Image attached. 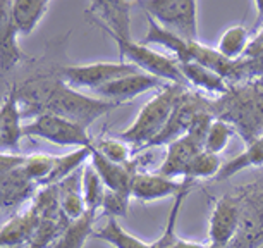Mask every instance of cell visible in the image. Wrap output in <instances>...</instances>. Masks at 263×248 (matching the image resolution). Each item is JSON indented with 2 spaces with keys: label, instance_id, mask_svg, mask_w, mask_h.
<instances>
[{
  "label": "cell",
  "instance_id": "6da1fadb",
  "mask_svg": "<svg viewBox=\"0 0 263 248\" xmlns=\"http://www.w3.org/2000/svg\"><path fill=\"white\" fill-rule=\"evenodd\" d=\"M19 103L24 117H36L40 114H55L88 128L97 119L121 107L122 103L108 102L98 97L74 90L59 79H31L19 88L16 86Z\"/></svg>",
  "mask_w": 263,
  "mask_h": 248
},
{
  "label": "cell",
  "instance_id": "7a4b0ae2",
  "mask_svg": "<svg viewBox=\"0 0 263 248\" xmlns=\"http://www.w3.org/2000/svg\"><path fill=\"white\" fill-rule=\"evenodd\" d=\"M186 90L187 86L177 85V83L165 85L140 109L135 121L129 124L124 131L119 133L117 138L133 145L135 150L145 152L157 140L158 135L165 130V126L171 121L172 114Z\"/></svg>",
  "mask_w": 263,
  "mask_h": 248
},
{
  "label": "cell",
  "instance_id": "3957f363",
  "mask_svg": "<svg viewBox=\"0 0 263 248\" xmlns=\"http://www.w3.org/2000/svg\"><path fill=\"white\" fill-rule=\"evenodd\" d=\"M110 40L116 43L124 62L133 64L140 71L160 78L165 83H177V85L187 86L186 79L181 73L179 62L168 54L143 45L141 42H135L133 37H110Z\"/></svg>",
  "mask_w": 263,
  "mask_h": 248
},
{
  "label": "cell",
  "instance_id": "277c9868",
  "mask_svg": "<svg viewBox=\"0 0 263 248\" xmlns=\"http://www.w3.org/2000/svg\"><path fill=\"white\" fill-rule=\"evenodd\" d=\"M136 7L171 33L198 42V4L195 0H146L138 2Z\"/></svg>",
  "mask_w": 263,
  "mask_h": 248
},
{
  "label": "cell",
  "instance_id": "5b68a950",
  "mask_svg": "<svg viewBox=\"0 0 263 248\" xmlns=\"http://www.w3.org/2000/svg\"><path fill=\"white\" fill-rule=\"evenodd\" d=\"M24 138L74 148L91 147L95 141V138H91L88 133V128L55 114H40L31 121L24 122Z\"/></svg>",
  "mask_w": 263,
  "mask_h": 248
},
{
  "label": "cell",
  "instance_id": "8992f818",
  "mask_svg": "<svg viewBox=\"0 0 263 248\" xmlns=\"http://www.w3.org/2000/svg\"><path fill=\"white\" fill-rule=\"evenodd\" d=\"M140 69L129 62H91V64H78V66L61 67L59 78L66 85L74 90H90L95 93L108 83L127 76V74L138 73Z\"/></svg>",
  "mask_w": 263,
  "mask_h": 248
},
{
  "label": "cell",
  "instance_id": "52a82bcc",
  "mask_svg": "<svg viewBox=\"0 0 263 248\" xmlns=\"http://www.w3.org/2000/svg\"><path fill=\"white\" fill-rule=\"evenodd\" d=\"M242 202L237 195H224L212 207L208 219V243L215 248H229L241 229Z\"/></svg>",
  "mask_w": 263,
  "mask_h": 248
},
{
  "label": "cell",
  "instance_id": "ba28073f",
  "mask_svg": "<svg viewBox=\"0 0 263 248\" xmlns=\"http://www.w3.org/2000/svg\"><path fill=\"white\" fill-rule=\"evenodd\" d=\"M168 85L163 79L152 76L148 73L138 71L133 74H127V76H122L116 79V81L108 83L100 90H97L93 95L98 98H103V100L108 102H116V103H127L131 100H135L136 97L143 95V93L153 92V90H162L163 86Z\"/></svg>",
  "mask_w": 263,
  "mask_h": 248
},
{
  "label": "cell",
  "instance_id": "9c48e42d",
  "mask_svg": "<svg viewBox=\"0 0 263 248\" xmlns=\"http://www.w3.org/2000/svg\"><path fill=\"white\" fill-rule=\"evenodd\" d=\"M187 180H172L160 174V172L136 171L131 181V197L138 202L150 203L165 198H176L184 190Z\"/></svg>",
  "mask_w": 263,
  "mask_h": 248
},
{
  "label": "cell",
  "instance_id": "30bf717a",
  "mask_svg": "<svg viewBox=\"0 0 263 248\" xmlns=\"http://www.w3.org/2000/svg\"><path fill=\"white\" fill-rule=\"evenodd\" d=\"M23 109L19 103L16 86L4 97L0 109V147L2 152H21V141L24 138Z\"/></svg>",
  "mask_w": 263,
  "mask_h": 248
},
{
  "label": "cell",
  "instance_id": "8fae6325",
  "mask_svg": "<svg viewBox=\"0 0 263 248\" xmlns=\"http://www.w3.org/2000/svg\"><path fill=\"white\" fill-rule=\"evenodd\" d=\"M40 224H42V217L33 205H29L26 210L17 212L4 222L0 231V243L4 248L26 246L36 236Z\"/></svg>",
  "mask_w": 263,
  "mask_h": 248
},
{
  "label": "cell",
  "instance_id": "7c38bea8",
  "mask_svg": "<svg viewBox=\"0 0 263 248\" xmlns=\"http://www.w3.org/2000/svg\"><path fill=\"white\" fill-rule=\"evenodd\" d=\"M24 166V164H23ZM21 167L2 172V207L4 210H17L26 202L33 200L40 186Z\"/></svg>",
  "mask_w": 263,
  "mask_h": 248
},
{
  "label": "cell",
  "instance_id": "4fadbf2b",
  "mask_svg": "<svg viewBox=\"0 0 263 248\" xmlns=\"http://www.w3.org/2000/svg\"><path fill=\"white\" fill-rule=\"evenodd\" d=\"M200 150H203V147L190 135L177 138V140H174L167 145L165 157L158 166L157 172H160V174L167 178H172V180H184V172L187 166H190L191 158Z\"/></svg>",
  "mask_w": 263,
  "mask_h": 248
},
{
  "label": "cell",
  "instance_id": "5bb4252c",
  "mask_svg": "<svg viewBox=\"0 0 263 248\" xmlns=\"http://www.w3.org/2000/svg\"><path fill=\"white\" fill-rule=\"evenodd\" d=\"M179 67H181L182 76L186 79L187 86L196 88L198 92L205 93V95L215 97V100L224 97L232 86L226 78H222L220 74L215 73L213 69L203 66L200 62H195V61L179 62Z\"/></svg>",
  "mask_w": 263,
  "mask_h": 248
},
{
  "label": "cell",
  "instance_id": "9a60e30c",
  "mask_svg": "<svg viewBox=\"0 0 263 248\" xmlns=\"http://www.w3.org/2000/svg\"><path fill=\"white\" fill-rule=\"evenodd\" d=\"M19 33L9 12V2H0V59L2 71L7 73L26 61V54L19 47Z\"/></svg>",
  "mask_w": 263,
  "mask_h": 248
},
{
  "label": "cell",
  "instance_id": "2e32d148",
  "mask_svg": "<svg viewBox=\"0 0 263 248\" xmlns=\"http://www.w3.org/2000/svg\"><path fill=\"white\" fill-rule=\"evenodd\" d=\"M90 164L95 167L98 176L102 178L103 185H105L107 191H116V193H131V181L133 174L138 171L131 166H119L110 161H107L100 152H97L95 148H91V157Z\"/></svg>",
  "mask_w": 263,
  "mask_h": 248
},
{
  "label": "cell",
  "instance_id": "e0dca14e",
  "mask_svg": "<svg viewBox=\"0 0 263 248\" xmlns=\"http://www.w3.org/2000/svg\"><path fill=\"white\" fill-rule=\"evenodd\" d=\"M48 9H50V2L47 0H12L9 2V12H11L12 23L19 37H29L45 17Z\"/></svg>",
  "mask_w": 263,
  "mask_h": 248
},
{
  "label": "cell",
  "instance_id": "ac0fdd59",
  "mask_svg": "<svg viewBox=\"0 0 263 248\" xmlns=\"http://www.w3.org/2000/svg\"><path fill=\"white\" fill-rule=\"evenodd\" d=\"M83 171L84 167L57 185L59 198H61V210L67 221L79 219L88 210L83 195Z\"/></svg>",
  "mask_w": 263,
  "mask_h": 248
},
{
  "label": "cell",
  "instance_id": "d6986e66",
  "mask_svg": "<svg viewBox=\"0 0 263 248\" xmlns=\"http://www.w3.org/2000/svg\"><path fill=\"white\" fill-rule=\"evenodd\" d=\"M97 216L98 210L88 209L79 219L67 221L50 248H84L86 241L93 238V233H95L93 224H95Z\"/></svg>",
  "mask_w": 263,
  "mask_h": 248
},
{
  "label": "cell",
  "instance_id": "ffe728a7",
  "mask_svg": "<svg viewBox=\"0 0 263 248\" xmlns=\"http://www.w3.org/2000/svg\"><path fill=\"white\" fill-rule=\"evenodd\" d=\"M251 42H253L251 28H246L245 24H241V23L231 24V26L226 28V31L220 34L215 50L224 59H227V61L237 62L246 56Z\"/></svg>",
  "mask_w": 263,
  "mask_h": 248
},
{
  "label": "cell",
  "instance_id": "44dd1931",
  "mask_svg": "<svg viewBox=\"0 0 263 248\" xmlns=\"http://www.w3.org/2000/svg\"><path fill=\"white\" fill-rule=\"evenodd\" d=\"M93 240L105 241L108 245H112L114 248H165L160 238L148 243V241L140 240V238H136L135 235H131L129 231L124 229L121 226V222H119V219H116V217H108L107 224L93 233Z\"/></svg>",
  "mask_w": 263,
  "mask_h": 248
},
{
  "label": "cell",
  "instance_id": "7402d4cb",
  "mask_svg": "<svg viewBox=\"0 0 263 248\" xmlns=\"http://www.w3.org/2000/svg\"><path fill=\"white\" fill-rule=\"evenodd\" d=\"M261 166H263V133L248 143L246 148L241 153H237L231 161L224 162L220 172H218L213 181L231 180L232 176L239 174L242 171L253 169V167H261Z\"/></svg>",
  "mask_w": 263,
  "mask_h": 248
},
{
  "label": "cell",
  "instance_id": "603a6c76",
  "mask_svg": "<svg viewBox=\"0 0 263 248\" xmlns=\"http://www.w3.org/2000/svg\"><path fill=\"white\" fill-rule=\"evenodd\" d=\"M91 147H84V148H76V150L66 153V155H55V164H53V169L48 176V180L45 181L43 186H52L59 185L61 181H64L66 178L74 174L76 171H79L81 167L86 166L90 162L91 157Z\"/></svg>",
  "mask_w": 263,
  "mask_h": 248
},
{
  "label": "cell",
  "instance_id": "cb8c5ba5",
  "mask_svg": "<svg viewBox=\"0 0 263 248\" xmlns=\"http://www.w3.org/2000/svg\"><path fill=\"white\" fill-rule=\"evenodd\" d=\"M222 166H224V162L220 161V155H215V153H210L206 150H200L191 158L190 166H187L184 172V180L193 183L198 180H215Z\"/></svg>",
  "mask_w": 263,
  "mask_h": 248
},
{
  "label": "cell",
  "instance_id": "d4e9b609",
  "mask_svg": "<svg viewBox=\"0 0 263 248\" xmlns=\"http://www.w3.org/2000/svg\"><path fill=\"white\" fill-rule=\"evenodd\" d=\"M93 148L100 152L107 161H110L119 166H131L133 164V153H135V147L129 145L127 141L121 140V138H98L93 141Z\"/></svg>",
  "mask_w": 263,
  "mask_h": 248
},
{
  "label": "cell",
  "instance_id": "484cf974",
  "mask_svg": "<svg viewBox=\"0 0 263 248\" xmlns=\"http://www.w3.org/2000/svg\"><path fill=\"white\" fill-rule=\"evenodd\" d=\"M83 195H84V202H86L88 209H93L98 212L102 210L103 200H105V195H107V188L103 185L102 178L98 176V172L95 171V167H93L90 162L84 166V171H83Z\"/></svg>",
  "mask_w": 263,
  "mask_h": 248
},
{
  "label": "cell",
  "instance_id": "4316f807",
  "mask_svg": "<svg viewBox=\"0 0 263 248\" xmlns=\"http://www.w3.org/2000/svg\"><path fill=\"white\" fill-rule=\"evenodd\" d=\"M237 135L236 128L231 122L224 121L220 117H215L213 122L210 124V130L206 133L205 143H203V150L220 155L226 150L229 141L232 140V136Z\"/></svg>",
  "mask_w": 263,
  "mask_h": 248
},
{
  "label": "cell",
  "instance_id": "83f0119b",
  "mask_svg": "<svg viewBox=\"0 0 263 248\" xmlns=\"http://www.w3.org/2000/svg\"><path fill=\"white\" fill-rule=\"evenodd\" d=\"M53 164H55V155L50 153H29L26 157L23 169L26 171V174L42 188L48 180L50 172L53 169Z\"/></svg>",
  "mask_w": 263,
  "mask_h": 248
},
{
  "label": "cell",
  "instance_id": "f1b7e54d",
  "mask_svg": "<svg viewBox=\"0 0 263 248\" xmlns=\"http://www.w3.org/2000/svg\"><path fill=\"white\" fill-rule=\"evenodd\" d=\"M66 219L64 221H42L36 236L33 238L31 243L26 245V248H50L52 243L57 240L61 235L62 227L66 226Z\"/></svg>",
  "mask_w": 263,
  "mask_h": 248
},
{
  "label": "cell",
  "instance_id": "f546056e",
  "mask_svg": "<svg viewBox=\"0 0 263 248\" xmlns=\"http://www.w3.org/2000/svg\"><path fill=\"white\" fill-rule=\"evenodd\" d=\"M131 193H116V191H107L105 200H103L102 210L105 212L108 217H124L127 214L129 202H131Z\"/></svg>",
  "mask_w": 263,
  "mask_h": 248
},
{
  "label": "cell",
  "instance_id": "4dcf8cb0",
  "mask_svg": "<svg viewBox=\"0 0 263 248\" xmlns=\"http://www.w3.org/2000/svg\"><path fill=\"white\" fill-rule=\"evenodd\" d=\"M168 248H215L210 243H198V241H190V240H182V238L177 236L174 243Z\"/></svg>",
  "mask_w": 263,
  "mask_h": 248
},
{
  "label": "cell",
  "instance_id": "1f68e13d",
  "mask_svg": "<svg viewBox=\"0 0 263 248\" xmlns=\"http://www.w3.org/2000/svg\"><path fill=\"white\" fill-rule=\"evenodd\" d=\"M253 42H255V43H263V26H261L260 31H258L255 37H253Z\"/></svg>",
  "mask_w": 263,
  "mask_h": 248
},
{
  "label": "cell",
  "instance_id": "d6a6232c",
  "mask_svg": "<svg viewBox=\"0 0 263 248\" xmlns=\"http://www.w3.org/2000/svg\"><path fill=\"white\" fill-rule=\"evenodd\" d=\"M261 83H263V78H261Z\"/></svg>",
  "mask_w": 263,
  "mask_h": 248
}]
</instances>
